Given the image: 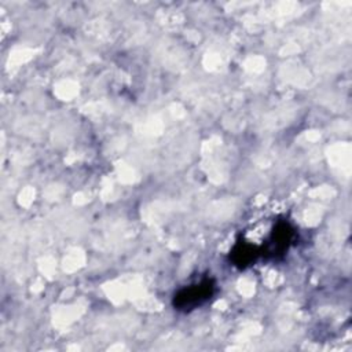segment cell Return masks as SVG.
Returning a JSON list of instances; mask_svg holds the SVG:
<instances>
[{
    "mask_svg": "<svg viewBox=\"0 0 352 352\" xmlns=\"http://www.w3.org/2000/svg\"><path fill=\"white\" fill-rule=\"evenodd\" d=\"M296 238L294 228L289 224L286 220H279L271 230L265 248H263L261 254H267L271 257L282 256L287 252L290 245L293 243V239Z\"/></svg>",
    "mask_w": 352,
    "mask_h": 352,
    "instance_id": "7a4b0ae2",
    "label": "cell"
},
{
    "mask_svg": "<svg viewBox=\"0 0 352 352\" xmlns=\"http://www.w3.org/2000/svg\"><path fill=\"white\" fill-rule=\"evenodd\" d=\"M214 287V280L205 278L199 283L179 290L173 297V307L180 311H191L206 302L213 296Z\"/></svg>",
    "mask_w": 352,
    "mask_h": 352,
    "instance_id": "6da1fadb",
    "label": "cell"
}]
</instances>
